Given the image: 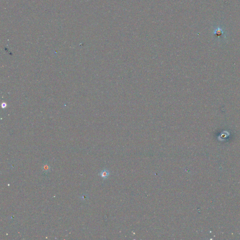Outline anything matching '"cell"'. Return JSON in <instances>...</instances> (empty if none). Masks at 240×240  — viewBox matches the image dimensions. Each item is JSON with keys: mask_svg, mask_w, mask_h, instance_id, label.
<instances>
[{"mask_svg": "<svg viewBox=\"0 0 240 240\" xmlns=\"http://www.w3.org/2000/svg\"><path fill=\"white\" fill-rule=\"evenodd\" d=\"M42 170L43 172H45V173H48V172L50 171V165L47 164V163H45L43 165L42 167Z\"/></svg>", "mask_w": 240, "mask_h": 240, "instance_id": "7a4b0ae2", "label": "cell"}, {"mask_svg": "<svg viewBox=\"0 0 240 240\" xmlns=\"http://www.w3.org/2000/svg\"><path fill=\"white\" fill-rule=\"evenodd\" d=\"M215 34L216 35H217L218 36H220V35H221V34H222V31H221L220 30H217L216 31H215Z\"/></svg>", "mask_w": 240, "mask_h": 240, "instance_id": "3957f363", "label": "cell"}, {"mask_svg": "<svg viewBox=\"0 0 240 240\" xmlns=\"http://www.w3.org/2000/svg\"><path fill=\"white\" fill-rule=\"evenodd\" d=\"M81 198H83V199H86V198H87V197H86V196H84V195H83V196L81 197Z\"/></svg>", "mask_w": 240, "mask_h": 240, "instance_id": "277c9868", "label": "cell"}, {"mask_svg": "<svg viewBox=\"0 0 240 240\" xmlns=\"http://www.w3.org/2000/svg\"><path fill=\"white\" fill-rule=\"evenodd\" d=\"M109 174H110L109 172L108 171V170L106 169H104L102 170L99 173L100 176L103 179H106L109 175Z\"/></svg>", "mask_w": 240, "mask_h": 240, "instance_id": "6da1fadb", "label": "cell"}]
</instances>
